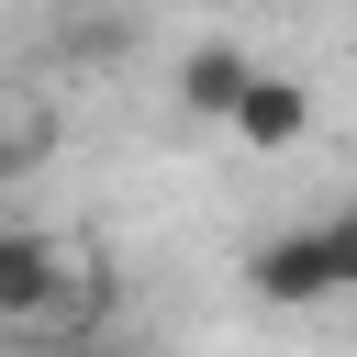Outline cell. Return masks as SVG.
Wrapping results in <instances>:
<instances>
[{
    "instance_id": "cell-2",
    "label": "cell",
    "mask_w": 357,
    "mask_h": 357,
    "mask_svg": "<svg viewBox=\"0 0 357 357\" xmlns=\"http://www.w3.org/2000/svg\"><path fill=\"white\" fill-rule=\"evenodd\" d=\"M67 290H78V257H67L45 223H11V234H0V324H11V335H45V324L67 312Z\"/></svg>"
},
{
    "instance_id": "cell-4",
    "label": "cell",
    "mask_w": 357,
    "mask_h": 357,
    "mask_svg": "<svg viewBox=\"0 0 357 357\" xmlns=\"http://www.w3.org/2000/svg\"><path fill=\"white\" fill-rule=\"evenodd\" d=\"M234 145H257V156H290L301 134H312V89L290 78V67H257V89H245V112L223 123Z\"/></svg>"
},
{
    "instance_id": "cell-5",
    "label": "cell",
    "mask_w": 357,
    "mask_h": 357,
    "mask_svg": "<svg viewBox=\"0 0 357 357\" xmlns=\"http://www.w3.org/2000/svg\"><path fill=\"white\" fill-rule=\"evenodd\" d=\"M324 234H335V268H346V290H357V201H346V212H324Z\"/></svg>"
},
{
    "instance_id": "cell-3",
    "label": "cell",
    "mask_w": 357,
    "mask_h": 357,
    "mask_svg": "<svg viewBox=\"0 0 357 357\" xmlns=\"http://www.w3.org/2000/svg\"><path fill=\"white\" fill-rule=\"evenodd\" d=\"M245 89H257V56H245V45L201 33V45L178 56V112H190V123H234V112H245Z\"/></svg>"
},
{
    "instance_id": "cell-1",
    "label": "cell",
    "mask_w": 357,
    "mask_h": 357,
    "mask_svg": "<svg viewBox=\"0 0 357 357\" xmlns=\"http://www.w3.org/2000/svg\"><path fill=\"white\" fill-rule=\"evenodd\" d=\"M245 290H257L268 312H312V301H335V290H346L335 234H324V223H279V234H257V245H245Z\"/></svg>"
}]
</instances>
